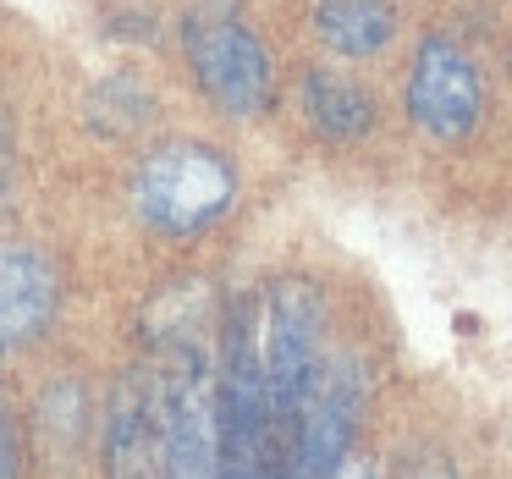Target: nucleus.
Segmentation results:
<instances>
[{"mask_svg":"<svg viewBox=\"0 0 512 479\" xmlns=\"http://www.w3.org/2000/svg\"><path fill=\"white\" fill-rule=\"evenodd\" d=\"M215 419H221V479H287V419L276 413L265 364L254 347L248 298L226 314Z\"/></svg>","mask_w":512,"mask_h":479,"instance_id":"obj_1","label":"nucleus"},{"mask_svg":"<svg viewBox=\"0 0 512 479\" xmlns=\"http://www.w3.org/2000/svg\"><path fill=\"white\" fill-rule=\"evenodd\" d=\"M133 215L166 243H193L215 232L237 204V166L226 149L199 144V138H171L138 155L133 182H127Z\"/></svg>","mask_w":512,"mask_h":479,"instance_id":"obj_2","label":"nucleus"},{"mask_svg":"<svg viewBox=\"0 0 512 479\" xmlns=\"http://www.w3.org/2000/svg\"><path fill=\"white\" fill-rule=\"evenodd\" d=\"M182 61L199 94L232 122H254L276 105V56L226 6H199L182 17Z\"/></svg>","mask_w":512,"mask_h":479,"instance_id":"obj_3","label":"nucleus"},{"mask_svg":"<svg viewBox=\"0 0 512 479\" xmlns=\"http://www.w3.org/2000/svg\"><path fill=\"white\" fill-rule=\"evenodd\" d=\"M160 391V474L166 479H221V419H215L210 353L177 331L166 342Z\"/></svg>","mask_w":512,"mask_h":479,"instance_id":"obj_4","label":"nucleus"},{"mask_svg":"<svg viewBox=\"0 0 512 479\" xmlns=\"http://www.w3.org/2000/svg\"><path fill=\"white\" fill-rule=\"evenodd\" d=\"M248 314H254V347H259V364H265L276 413L292 430V413H298L309 380L325 364V298L314 281L287 276V281H270L265 292H254Z\"/></svg>","mask_w":512,"mask_h":479,"instance_id":"obj_5","label":"nucleus"},{"mask_svg":"<svg viewBox=\"0 0 512 479\" xmlns=\"http://www.w3.org/2000/svg\"><path fill=\"white\" fill-rule=\"evenodd\" d=\"M364 369L358 358H325L320 375L309 380L298 413L287 430V479H325L336 463L353 457L358 424H364Z\"/></svg>","mask_w":512,"mask_h":479,"instance_id":"obj_6","label":"nucleus"},{"mask_svg":"<svg viewBox=\"0 0 512 479\" xmlns=\"http://www.w3.org/2000/svg\"><path fill=\"white\" fill-rule=\"evenodd\" d=\"M402 111L430 144H463L485 116V78L474 56L457 39L430 34L413 50L408 83H402Z\"/></svg>","mask_w":512,"mask_h":479,"instance_id":"obj_7","label":"nucleus"},{"mask_svg":"<svg viewBox=\"0 0 512 479\" xmlns=\"http://www.w3.org/2000/svg\"><path fill=\"white\" fill-rule=\"evenodd\" d=\"M61 270L34 243H0V358L34 347L56 325Z\"/></svg>","mask_w":512,"mask_h":479,"instance_id":"obj_8","label":"nucleus"},{"mask_svg":"<svg viewBox=\"0 0 512 479\" xmlns=\"http://www.w3.org/2000/svg\"><path fill=\"white\" fill-rule=\"evenodd\" d=\"M105 479H166L160 474V391L144 369H127L105 402Z\"/></svg>","mask_w":512,"mask_h":479,"instance_id":"obj_9","label":"nucleus"},{"mask_svg":"<svg viewBox=\"0 0 512 479\" xmlns=\"http://www.w3.org/2000/svg\"><path fill=\"white\" fill-rule=\"evenodd\" d=\"M298 105H303V122H309L325 144H358V138L375 133V94L336 67L303 72Z\"/></svg>","mask_w":512,"mask_h":479,"instance_id":"obj_10","label":"nucleus"},{"mask_svg":"<svg viewBox=\"0 0 512 479\" xmlns=\"http://www.w3.org/2000/svg\"><path fill=\"white\" fill-rule=\"evenodd\" d=\"M314 39L342 61H369L397 39V0H314Z\"/></svg>","mask_w":512,"mask_h":479,"instance_id":"obj_11","label":"nucleus"},{"mask_svg":"<svg viewBox=\"0 0 512 479\" xmlns=\"http://www.w3.org/2000/svg\"><path fill=\"white\" fill-rule=\"evenodd\" d=\"M0 479H23V452H17V435L6 424V408H0Z\"/></svg>","mask_w":512,"mask_h":479,"instance_id":"obj_12","label":"nucleus"},{"mask_svg":"<svg viewBox=\"0 0 512 479\" xmlns=\"http://www.w3.org/2000/svg\"><path fill=\"white\" fill-rule=\"evenodd\" d=\"M12 193V116H6V94H0V199Z\"/></svg>","mask_w":512,"mask_h":479,"instance_id":"obj_13","label":"nucleus"},{"mask_svg":"<svg viewBox=\"0 0 512 479\" xmlns=\"http://www.w3.org/2000/svg\"><path fill=\"white\" fill-rule=\"evenodd\" d=\"M325 479H375V463H369V457H347V463H336Z\"/></svg>","mask_w":512,"mask_h":479,"instance_id":"obj_14","label":"nucleus"},{"mask_svg":"<svg viewBox=\"0 0 512 479\" xmlns=\"http://www.w3.org/2000/svg\"><path fill=\"white\" fill-rule=\"evenodd\" d=\"M402 479H452V468L446 463H419L413 474H402Z\"/></svg>","mask_w":512,"mask_h":479,"instance_id":"obj_15","label":"nucleus"}]
</instances>
